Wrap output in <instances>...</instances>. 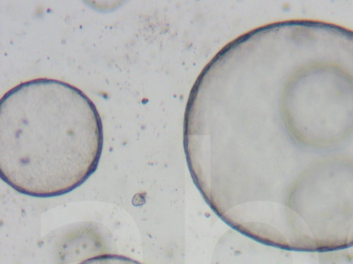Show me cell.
I'll use <instances>...</instances> for the list:
<instances>
[{
  "label": "cell",
  "instance_id": "1",
  "mask_svg": "<svg viewBox=\"0 0 353 264\" xmlns=\"http://www.w3.org/2000/svg\"><path fill=\"white\" fill-rule=\"evenodd\" d=\"M245 182L275 248L353 246V47L318 37L284 50L242 117Z\"/></svg>",
  "mask_w": 353,
  "mask_h": 264
},
{
  "label": "cell",
  "instance_id": "3",
  "mask_svg": "<svg viewBox=\"0 0 353 264\" xmlns=\"http://www.w3.org/2000/svg\"><path fill=\"white\" fill-rule=\"evenodd\" d=\"M79 264H142L132 258L116 254H104L88 258Z\"/></svg>",
  "mask_w": 353,
  "mask_h": 264
},
{
  "label": "cell",
  "instance_id": "2",
  "mask_svg": "<svg viewBox=\"0 0 353 264\" xmlns=\"http://www.w3.org/2000/svg\"><path fill=\"white\" fill-rule=\"evenodd\" d=\"M103 147L99 114L81 90L39 78L8 91L0 105V173L17 192H70L95 171Z\"/></svg>",
  "mask_w": 353,
  "mask_h": 264
}]
</instances>
